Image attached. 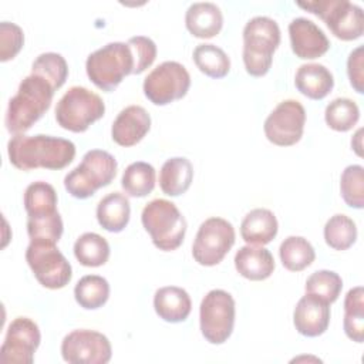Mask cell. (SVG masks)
Returning <instances> with one entry per match:
<instances>
[{
    "mask_svg": "<svg viewBox=\"0 0 364 364\" xmlns=\"http://www.w3.org/2000/svg\"><path fill=\"white\" fill-rule=\"evenodd\" d=\"M7 155L17 169H63L73 162L75 145L70 139L51 135H13L7 142Z\"/></svg>",
    "mask_w": 364,
    "mask_h": 364,
    "instance_id": "1",
    "label": "cell"
},
{
    "mask_svg": "<svg viewBox=\"0 0 364 364\" xmlns=\"http://www.w3.org/2000/svg\"><path fill=\"white\" fill-rule=\"evenodd\" d=\"M54 87L41 75L30 74L21 80L17 92L10 98L4 125L13 135L28 131L50 108Z\"/></svg>",
    "mask_w": 364,
    "mask_h": 364,
    "instance_id": "2",
    "label": "cell"
},
{
    "mask_svg": "<svg viewBox=\"0 0 364 364\" xmlns=\"http://www.w3.org/2000/svg\"><path fill=\"white\" fill-rule=\"evenodd\" d=\"M279 44L280 28L276 20L267 16L250 18L243 28V64L247 74L266 75Z\"/></svg>",
    "mask_w": 364,
    "mask_h": 364,
    "instance_id": "3",
    "label": "cell"
},
{
    "mask_svg": "<svg viewBox=\"0 0 364 364\" xmlns=\"http://www.w3.org/2000/svg\"><path fill=\"white\" fill-rule=\"evenodd\" d=\"M141 222L159 250H175L185 239L186 220L178 206L168 199L158 198L148 202L142 209Z\"/></svg>",
    "mask_w": 364,
    "mask_h": 364,
    "instance_id": "4",
    "label": "cell"
},
{
    "mask_svg": "<svg viewBox=\"0 0 364 364\" xmlns=\"http://www.w3.org/2000/svg\"><path fill=\"white\" fill-rule=\"evenodd\" d=\"M117 168V159L109 152L102 149L87 151L80 165L65 175L64 188L71 196L87 199L114 181Z\"/></svg>",
    "mask_w": 364,
    "mask_h": 364,
    "instance_id": "5",
    "label": "cell"
},
{
    "mask_svg": "<svg viewBox=\"0 0 364 364\" xmlns=\"http://www.w3.org/2000/svg\"><path fill=\"white\" fill-rule=\"evenodd\" d=\"M85 71L100 90L114 91L134 71L132 51L127 43H108L87 57Z\"/></svg>",
    "mask_w": 364,
    "mask_h": 364,
    "instance_id": "6",
    "label": "cell"
},
{
    "mask_svg": "<svg viewBox=\"0 0 364 364\" xmlns=\"http://www.w3.org/2000/svg\"><path fill=\"white\" fill-rule=\"evenodd\" d=\"M105 104L91 90L74 85L65 91L55 107V121L71 132H84L91 124L104 117Z\"/></svg>",
    "mask_w": 364,
    "mask_h": 364,
    "instance_id": "7",
    "label": "cell"
},
{
    "mask_svg": "<svg viewBox=\"0 0 364 364\" xmlns=\"http://www.w3.org/2000/svg\"><path fill=\"white\" fill-rule=\"evenodd\" d=\"M297 6L318 16L340 40L353 41L364 33L363 9L347 0L297 1Z\"/></svg>",
    "mask_w": 364,
    "mask_h": 364,
    "instance_id": "8",
    "label": "cell"
},
{
    "mask_svg": "<svg viewBox=\"0 0 364 364\" xmlns=\"http://www.w3.org/2000/svg\"><path fill=\"white\" fill-rule=\"evenodd\" d=\"M26 262L37 282L47 289H63L73 277L71 264L60 252L57 243L30 240L26 249Z\"/></svg>",
    "mask_w": 364,
    "mask_h": 364,
    "instance_id": "9",
    "label": "cell"
},
{
    "mask_svg": "<svg viewBox=\"0 0 364 364\" xmlns=\"http://www.w3.org/2000/svg\"><path fill=\"white\" fill-rule=\"evenodd\" d=\"M236 304L230 293L213 289L206 293L199 307L200 333L210 344H223L235 326Z\"/></svg>",
    "mask_w": 364,
    "mask_h": 364,
    "instance_id": "10",
    "label": "cell"
},
{
    "mask_svg": "<svg viewBox=\"0 0 364 364\" xmlns=\"http://www.w3.org/2000/svg\"><path fill=\"white\" fill-rule=\"evenodd\" d=\"M236 233L230 222L223 218H209L200 223L193 245L192 256L202 266H216L235 245Z\"/></svg>",
    "mask_w": 364,
    "mask_h": 364,
    "instance_id": "11",
    "label": "cell"
},
{
    "mask_svg": "<svg viewBox=\"0 0 364 364\" xmlns=\"http://www.w3.org/2000/svg\"><path fill=\"white\" fill-rule=\"evenodd\" d=\"M191 75L178 61H164L144 80V94L155 105H168L186 95Z\"/></svg>",
    "mask_w": 364,
    "mask_h": 364,
    "instance_id": "12",
    "label": "cell"
},
{
    "mask_svg": "<svg viewBox=\"0 0 364 364\" xmlns=\"http://www.w3.org/2000/svg\"><path fill=\"white\" fill-rule=\"evenodd\" d=\"M306 111L297 100H284L267 115L263 124L266 138L277 146L297 144L304 131Z\"/></svg>",
    "mask_w": 364,
    "mask_h": 364,
    "instance_id": "13",
    "label": "cell"
},
{
    "mask_svg": "<svg viewBox=\"0 0 364 364\" xmlns=\"http://www.w3.org/2000/svg\"><path fill=\"white\" fill-rule=\"evenodd\" d=\"M61 355L70 364H107L111 360L112 348L108 337L102 333L78 328L63 338Z\"/></svg>",
    "mask_w": 364,
    "mask_h": 364,
    "instance_id": "14",
    "label": "cell"
},
{
    "mask_svg": "<svg viewBox=\"0 0 364 364\" xmlns=\"http://www.w3.org/2000/svg\"><path fill=\"white\" fill-rule=\"evenodd\" d=\"M40 341L41 334L37 323L28 317H16L9 324L0 347V363L31 364Z\"/></svg>",
    "mask_w": 364,
    "mask_h": 364,
    "instance_id": "15",
    "label": "cell"
},
{
    "mask_svg": "<svg viewBox=\"0 0 364 364\" xmlns=\"http://www.w3.org/2000/svg\"><path fill=\"white\" fill-rule=\"evenodd\" d=\"M291 51L301 60H314L326 54L330 41L324 31L306 17H296L289 24Z\"/></svg>",
    "mask_w": 364,
    "mask_h": 364,
    "instance_id": "16",
    "label": "cell"
},
{
    "mask_svg": "<svg viewBox=\"0 0 364 364\" xmlns=\"http://www.w3.org/2000/svg\"><path fill=\"white\" fill-rule=\"evenodd\" d=\"M293 323L296 330L304 337L321 336L330 324V303L306 293L294 307Z\"/></svg>",
    "mask_w": 364,
    "mask_h": 364,
    "instance_id": "17",
    "label": "cell"
},
{
    "mask_svg": "<svg viewBox=\"0 0 364 364\" xmlns=\"http://www.w3.org/2000/svg\"><path fill=\"white\" fill-rule=\"evenodd\" d=\"M151 129V115L141 105H128L119 111L111 127L112 141L121 146L136 145Z\"/></svg>",
    "mask_w": 364,
    "mask_h": 364,
    "instance_id": "18",
    "label": "cell"
},
{
    "mask_svg": "<svg viewBox=\"0 0 364 364\" xmlns=\"http://www.w3.org/2000/svg\"><path fill=\"white\" fill-rule=\"evenodd\" d=\"M185 26L193 37L212 38L222 30L223 14L215 3H192L185 13Z\"/></svg>",
    "mask_w": 364,
    "mask_h": 364,
    "instance_id": "19",
    "label": "cell"
},
{
    "mask_svg": "<svg viewBox=\"0 0 364 364\" xmlns=\"http://www.w3.org/2000/svg\"><path fill=\"white\" fill-rule=\"evenodd\" d=\"M235 267L240 276L259 282L270 277L274 270V259L266 247L246 245L236 252Z\"/></svg>",
    "mask_w": 364,
    "mask_h": 364,
    "instance_id": "20",
    "label": "cell"
},
{
    "mask_svg": "<svg viewBox=\"0 0 364 364\" xmlns=\"http://www.w3.org/2000/svg\"><path fill=\"white\" fill-rule=\"evenodd\" d=\"M154 309L164 321H185L192 310L191 296L185 289L178 286L159 287L154 294Z\"/></svg>",
    "mask_w": 364,
    "mask_h": 364,
    "instance_id": "21",
    "label": "cell"
},
{
    "mask_svg": "<svg viewBox=\"0 0 364 364\" xmlns=\"http://www.w3.org/2000/svg\"><path fill=\"white\" fill-rule=\"evenodd\" d=\"M294 85L297 91L307 98L323 100L331 92L334 87V78L326 65L318 63H309L297 68L294 75Z\"/></svg>",
    "mask_w": 364,
    "mask_h": 364,
    "instance_id": "22",
    "label": "cell"
},
{
    "mask_svg": "<svg viewBox=\"0 0 364 364\" xmlns=\"http://www.w3.org/2000/svg\"><path fill=\"white\" fill-rule=\"evenodd\" d=\"M277 230V219L274 213L266 208L252 209L240 223V236L247 245H267L276 237Z\"/></svg>",
    "mask_w": 364,
    "mask_h": 364,
    "instance_id": "23",
    "label": "cell"
},
{
    "mask_svg": "<svg viewBox=\"0 0 364 364\" xmlns=\"http://www.w3.org/2000/svg\"><path fill=\"white\" fill-rule=\"evenodd\" d=\"M131 216V205L128 198L121 192L105 195L97 205V220L100 226L111 233L125 229Z\"/></svg>",
    "mask_w": 364,
    "mask_h": 364,
    "instance_id": "24",
    "label": "cell"
},
{
    "mask_svg": "<svg viewBox=\"0 0 364 364\" xmlns=\"http://www.w3.org/2000/svg\"><path fill=\"white\" fill-rule=\"evenodd\" d=\"M193 179V166L185 156H173L164 162L159 172V188L168 196L185 193Z\"/></svg>",
    "mask_w": 364,
    "mask_h": 364,
    "instance_id": "25",
    "label": "cell"
},
{
    "mask_svg": "<svg viewBox=\"0 0 364 364\" xmlns=\"http://www.w3.org/2000/svg\"><path fill=\"white\" fill-rule=\"evenodd\" d=\"M156 172L155 168L144 161L129 164L121 178V186L127 195L134 198H144L155 188Z\"/></svg>",
    "mask_w": 364,
    "mask_h": 364,
    "instance_id": "26",
    "label": "cell"
},
{
    "mask_svg": "<svg viewBox=\"0 0 364 364\" xmlns=\"http://www.w3.org/2000/svg\"><path fill=\"white\" fill-rule=\"evenodd\" d=\"M279 256L287 270L301 272L314 262L316 252L311 243L303 236H289L280 243Z\"/></svg>",
    "mask_w": 364,
    "mask_h": 364,
    "instance_id": "27",
    "label": "cell"
},
{
    "mask_svg": "<svg viewBox=\"0 0 364 364\" xmlns=\"http://www.w3.org/2000/svg\"><path fill=\"white\" fill-rule=\"evenodd\" d=\"M74 297L80 307L85 310H97L102 307L109 297V283L98 274L82 276L75 287Z\"/></svg>",
    "mask_w": 364,
    "mask_h": 364,
    "instance_id": "28",
    "label": "cell"
},
{
    "mask_svg": "<svg viewBox=\"0 0 364 364\" xmlns=\"http://www.w3.org/2000/svg\"><path fill=\"white\" fill-rule=\"evenodd\" d=\"M343 327L350 340L364 341V290L361 286L350 289L346 294Z\"/></svg>",
    "mask_w": 364,
    "mask_h": 364,
    "instance_id": "29",
    "label": "cell"
},
{
    "mask_svg": "<svg viewBox=\"0 0 364 364\" xmlns=\"http://www.w3.org/2000/svg\"><path fill=\"white\" fill-rule=\"evenodd\" d=\"M74 256L82 266L98 267L107 263L109 245L101 235L85 232L74 243Z\"/></svg>",
    "mask_w": 364,
    "mask_h": 364,
    "instance_id": "30",
    "label": "cell"
},
{
    "mask_svg": "<svg viewBox=\"0 0 364 364\" xmlns=\"http://www.w3.org/2000/svg\"><path fill=\"white\" fill-rule=\"evenodd\" d=\"M193 61L200 73L210 78H223L230 71L228 54L220 47L210 43H202L195 47Z\"/></svg>",
    "mask_w": 364,
    "mask_h": 364,
    "instance_id": "31",
    "label": "cell"
},
{
    "mask_svg": "<svg viewBox=\"0 0 364 364\" xmlns=\"http://www.w3.org/2000/svg\"><path fill=\"white\" fill-rule=\"evenodd\" d=\"M24 209L27 216L51 215L57 212V192L44 181L30 183L24 191Z\"/></svg>",
    "mask_w": 364,
    "mask_h": 364,
    "instance_id": "32",
    "label": "cell"
},
{
    "mask_svg": "<svg viewBox=\"0 0 364 364\" xmlns=\"http://www.w3.org/2000/svg\"><path fill=\"white\" fill-rule=\"evenodd\" d=\"M324 240L334 250H347L357 239V226L343 213L333 215L324 225Z\"/></svg>",
    "mask_w": 364,
    "mask_h": 364,
    "instance_id": "33",
    "label": "cell"
},
{
    "mask_svg": "<svg viewBox=\"0 0 364 364\" xmlns=\"http://www.w3.org/2000/svg\"><path fill=\"white\" fill-rule=\"evenodd\" d=\"M360 118L358 105L350 98H336L333 100L324 111L326 124L338 132L350 131Z\"/></svg>",
    "mask_w": 364,
    "mask_h": 364,
    "instance_id": "34",
    "label": "cell"
},
{
    "mask_svg": "<svg viewBox=\"0 0 364 364\" xmlns=\"http://www.w3.org/2000/svg\"><path fill=\"white\" fill-rule=\"evenodd\" d=\"M31 73L46 78L57 91L61 88L68 77V65L65 58L58 53H43L31 65Z\"/></svg>",
    "mask_w": 364,
    "mask_h": 364,
    "instance_id": "35",
    "label": "cell"
},
{
    "mask_svg": "<svg viewBox=\"0 0 364 364\" xmlns=\"http://www.w3.org/2000/svg\"><path fill=\"white\" fill-rule=\"evenodd\" d=\"M306 293L314 294L327 303H334L343 289V280L338 273L333 270H317L306 280Z\"/></svg>",
    "mask_w": 364,
    "mask_h": 364,
    "instance_id": "36",
    "label": "cell"
},
{
    "mask_svg": "<svg viewBox=\"0 0 364 364\" xmlns=\"http://www.w3.org/2000/svg\"><path fill=\"white\" fill-rule=\"evenodd\" d=\"M340 192L344 202L354 209L364 206V168L348 165L340 178Z\"/></svg>",
    "mask_w": 364,
    "mask_h": 364,
    "instance_id": "37",
    "label": "cell"
},
{
    "mask_svg": "<svg viewBox=\"0 0 364 364\" xmlns=\"http://www.w3.org/2000/svg\"><path fill=\"white\" fill-rule=\"evenodd\" d=\"M64 226L57 212L41 216H27V233L30 240H46L57 243L61 239Z\"/></svg>",
    "mask_w": 364,
    "mask_h": 364,
    "instance_id": "38",
    "label": "cell"
},
{
    "mask_svg": "<svg viewBox=\"0 0 364 364\" xmlns=\"http://www.w3.org/2000/svg\"><path fill=\"white\" fill-rule=\"evenodd\" d=\"M127 44L129 46L134 55L132 74H141L152 65L156 58V44L152 38L146 36H135L128 38Z\"/></svg>",
    "mask_w": 364,
    "mask_h": 364,
    "instance_id": "39",
    "label": "cell"
},
{
    "mask_svg": "<svg viewBox=\"0 0 364 364\" xmlns=\"http://www.w3.org/2000/svg\"><path fill=\"white\" fill-rule=\"evenodd\" d=\"M24 44V33L20 26L1 21L0 23V60L9 61L14 58Z\"/></svg>",
    "mask_w": 364,
    "mask_h": 364,
    "instance_id": "40",
    "label": "cell"
},
{
    "mask_svg": "<svg viewBox=\"0 0 364 364\" xmlns=\"http://www.w3.org/2000/svg\"><path fill=\"white\" fill-rule=\"evenodd\" d=\"M347 74L351 87L358 92H364V47H355L347 58Z\"/></svg>",
    "mask_w": 364,
    "mask_h": 364,
    "instance_id": "41",
    "label": "cell"
},
{
    "mask_svg": "<svg viewBox=\"0 0 364 364\" xmlns=\"http://www.w3.org/2000/svg\"><path fill=\"white\" fill-rule=\"evenodd\" d=\"M361 134H363V128L357 129V132L354 134V136H353V139H351V146H353V149L355 151V154H357L358 156H363V151H361V148H363V144H361Z\"/></svg>",
    "mask_w": 364,
    "mask_h": 364,
    "instance_id": "42",
    "label": "cell"
}]
</instances>
